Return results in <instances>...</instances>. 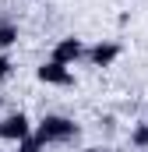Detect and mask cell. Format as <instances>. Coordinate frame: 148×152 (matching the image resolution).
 I'll return each instance as SVG.
<instances>
[{
	"mask_svg": "<svg viewBox=\"0 0 148 152\" xmlns=\"http://www.w3.org/2000/svg\"><path fill=\"white\" fill-rule=\"evenodd\" d=\"M0 138L4 142H14V145H21L25 138H32V120L21 113H7L4 120H0Z\"/></svg>",
	"mask_w": 148,
	"mask_h": 152,
	"instance_id": "cell-2",
	"label": "cell"
},
{
	"mask_svg": "<svg viewBox=\"0 0 148 152\" xmlns=\"http://www.w3.org/2000/svg\"><path fill=\"white\" fill-rule=\"evenodd\" d=\"M85 57L92 60V67H110L120 57V42H95L92 50H85Z\"/></svg>",
	"mask_w": 148,
	"mask_h": 152,
	"instance_id": "cell-5",
	"label": "cell"
},
{
	"mask_svg": "<svg viewBox=\"0 0 148 152\" xmlns=\"http://www.w3.org/2000/svg\"><path fill=\"white\" fill-rule=\"evenodd\" d=\"M74 134H78V124H74L71 117H60V113H46V117L36 124V127H32V138H36L42 149H46V145L71 142Z\"/></svg>",
	"mask_w": 148,
	"mask_h": 152,
	"instance_id": "cell-1",
	"label": "cell"
},
{
	"mask_svg": "<svg viewBox=\"0 0 148 152\" xmlns=\"http://www.w3.org/2000/svg\"><path fill=\"white\" fill-rule=\"evenodd\" d=\"M14 42H18V21L0 18V50H7V46H14Z\"/></svg>",
	"mask_w": 148,
	"mask_h": 152,
	"instance_id": "cell-6",
	"label": "cell"
},
{
	"mask_svg": "<svg viewBox=\"0 0 148 152\" xmlns=\"http://www.w3.org/2000/svg\"><path fill=\"white\" fill-rule=\"evenodd\" d=\"M36 78L42 81V85H60V88L74 85L71 67H64V64H57V60H46V64H39V67H36Z\"/></svg>",
	"mask_w": 148,
	"mask_h": 152,
	"instance_id": "cell-4",
	"label": "cell"
},
{
	"mask_svg": "<svg viewBox=\"0 0 148 152\" xmlns=\"http://www.w3.org/2000/svg\"><path fill=\"white\" fill-rule=\"evenodd\" d=\"M7 75H11V57H7V53H0V81H4Z\"/></svg>",
	"mask_w": 148,
	"mask_h": 152,
	"instance_id": "cell-8",
	"label": "cell"
},
{
	"mask_svg": "<svg viewBox=\"0 0 148 152\" xmlns=\"http://www.w3.org/2000/svg\"><path fill=\"white\" fill-rule=\"evenodd\" d=\"M131 145H134V149H148V120H141V124L131 131Z\"/></svg>",
	"mask_w": 148,
	"mask_h": 152,
	"instance_id": "cell-7",
	"label": "cell"
},
{
	"mask_svg": "<svg viewBox=\"0 0 148 152\" xmlns=\"http://www.w3.org/2000/svg\"><path fill=\"white\" fill-rule=\"evenodd\" d=\"M85 57V42L74 36H64L53 42V53H49V60H57V64H64V67H71L74 60H81Z\"/></svg>",
	"mask_w": 148,
	"mask_h": 152,
	"instance_id": "cell-3",
	"label": "cell"
},
{
	"mask_svg": "<svg viewBox=\"0 0 148 152\" xmlns=\"http://www.w3.org/2000/svg\"><path fill=\"white\" fill-rule=\"evenodd\" d=\"M81 152H113V149H99V145H92V149H81Z\"/></svg>",
	"mask_w": 148,
	"mask_h": 152,
	"instance_id": "cell-9",
	"label": "cell"
}]
</instances>
